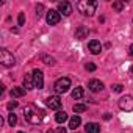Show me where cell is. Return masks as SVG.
Here are the masks:
<instances>
[{
  "instance_id": "obj_1",
  "label": "cell",
  "mask_w": 133,
  "mask_h": 133,
  "mask_svg": "<svg viewBox=\"0 0 133 133\" xmlns=\"http://www.w3.org/2000/svg\"><path fill=\"white\" fill-rule=\"evenodd\" d=\"M44 116H45L44 110H41V108H38V107H35V105H28V107L25 108V111H24L25 121H27L28 124H31V125L41 124V122L44 121Z\"/></svg>"
},
{
  "instance_id": "obj_2",
  "label": "cell",
  "mask_w": 133,
  "mask_h": 133,
  "mask_svg": "<svg viewBox=\"0 0 133 133\" xmlns=\"http://www.w3.org/2000/svg\"><path fill=\"white\" fill-rule=\"evenodd\" d=\"M96 8H97V2H92V0H80L77 3V10L83 16H92L96 13Z\"/></svg>"
},
{
  "instance_id": "obj_3",
  "label": "cell",
  "mask_w": 133,
  "mask_h": 133,
  "mask_svg": "<svg viewBox=\"0 0 133 133\" xmlns=\"http://www.w3.org/2000/svg\"><path fill=\"white\" fill-rule=\"evenodd\" d=\"M0 63H2L5 68H11V66L16 64V58L13 56V53L6 49H2L0 50Z\"/></svg>"
},
{
  "instance_id": "obj_4",
  "label": "cell",
  "mask_w": 133,
  "mask_h": 133,
  "mask_svg": "<svg viewBox=\"0 0 133 133\" xmlns=\"http://www.w3.org/2000/svg\"><path fill=\"white\" fill-rule=\"evenodd\" d=\"M69 88H71V78H68V77L58 78V80L55 82V86H53V89H55L56 94H63V92L68 91Z\"/></svg>"
},
{
  "instance_id": "obj_5",
  "label": "cell",
  "mask_w": 133,
  "mask_h": 133,
  "mask_svg": "<svg viewBox=\"0 0 133 133\" xmlns=\"http://www.w3.org/2000/svg\"><path fill=\"white\" fill-rule=\"evenodd\" d=\"M119 108L122 111H133V97L131 96H124L119 99Z\"/></svg>"
},
{
  "instance_id": "obj_6",
  "label": "cell",
  "mask_w": 133,
  "mask_h": 133,
  "mask_svg": "<svg viewBox=\"0 0 133 133\" xmlns=\"http://www.w3.org/2000/svg\"><path fill=\"white\" fill-rule=\"evenodd\" d=\"M45 21H47L49 25H56L61 21V14L56 10H49L47 14H45Z\"/></svg>"
},
{
  "instance_id": "obj_7",
  "label": "cell",
  "mask_w": 133,
  "mask_h": 133,
  "mask_svg": "<svg viewBox=\"0 0 133 133\" xmlns=\"http://www.w3.org/2000/svg\"><path fill=\"white\" fill-rule=\"evenodd\" d=\"M31 74H33V80H35V88L42 89L44 88V74H42V71L41 69H35Z\"/></svg>"
},
{
  "instance_id": "obj_8",
  "label": "cell",
  "mask_w": 133,
  "mask_h": 133,
  "mask_svg": "<svg viewBox=\"0 0 133 133\" xmlns=\"http://www.w3.org/2000/svg\"><path fill=\"white\" fill-rule=\"evenodd\" d=\"M45 105H47L50 110H59V107H61V99H59L58 96H50V97H47Z\"/></svg>"
},
{
  "instance_id": "obj_9",
  "label": "cell",
  "mask_w": 133,
  "mask_h": 133,
  "mask_svg": "<svg viewBox=\"0 0 133 133\" xmlns=\"http://www.w3.org/2000/svg\"><path fill=\"white\" fill-rule=\"evenodd\" d=\"M58 13L63 16H69L72 13V5L69 2H59L58 3Z\"/></svg>"
},
{
  "instance_id": "obj_10",
  "label": "cell",
  "mask_w": 133,
  "mask_h": 133,
  "mask_svg": "<svg viewBox=\"0 0 133 133\" xmlns=\"http://www.w3.org/2000/svg\"><path fill=\"white\" fill-rule=\"evenodd\" d=\"M88 50H89L92 55H99V53L102 52V44H100L99 41L92 39V41H89V42H88Z\"/></svg>"
},
{
  "instance_id": "obj_11",
  "label": "cell",
  "mask_w": 133,
  "mask_h": 133,
  "mask_svg": "<svg viewBox=\"0 0 133 133\" xmlns=\"http://www.w3.org/2000/svg\"><path fill=\"white\" fill-rule=\"evenodd\" d=\"M88 88H89V91H92V92H100L102 89H103V83L100 82V80H89V83H88Z\"/></svg>"
},
{
  "instance_id": "obj_12",
  "label": "cell",
  "mask_w": 133,
  "mask_h": 133,
  "mask_svg": "<svg viewBox=\"0 0 133 133\" xmlns=\"http://www.w3.org/2000/svg\"><path fill=\"white\" fill-rule=\"evenodd\" d=\"M88 35H89V28H86V27H83V25H80V27L75 30V39H78V41L88 38Z\"/></svg>"
},
{
  "instance_id": "obj_13",
  "label": "cell",
  "mask_w": 133,
  "mask_h": 133,
  "mask_svg": "<svg viewBox=\"0 0 133 133\" xmlns=\"http://www.w3.org/2000/svg\"><path fill=\"white\" fill-rule=\"evenodd\" d=\"M85 131L86 133H100V125L96 122H88L85 125Z\"/></svg>"
},
{
  "instance_id": "obj_14",
  "label": "cell",
  "mask_w": 133,
  "mask_h": 133,
  "mask_svg": "<svg viewBox=\"0 0 133 133\" xmlns=\"http://www.w3.org/2000/svg\"><path fill=\"white\" fill-rule=\"evenodd\" d=\"M24 88H25V89H31V88H35L33 74H25V78H24Z\"/></svg>"
},
{
  "instance_id": "obj_15",
  "label": "cell",
  "mask_w": 133,
  "mask_h": 133,
  "mask_svg": "<svg viewBox=\"0 0 133 133\" xmlns=\"http://www.w3.org/2000/svg\"><path fill=\"white\" fill-rule=\"evenodd\" d=\"M80 124H82L80 116H74V117H71V119H69V128H71V130L78 128V127H80Z\"/></svg>"
},
{
  "instance_id": "obj_16",
  "label": "cell",
  "mask_w": 133,
  "mask_h": 133,
  "mask_svg": "<svg viewBox=\"0 0 133 133\" xmlns=\"http://www.w3.org/2000/svg\"><path fill=\"white\" fill-rule=\"evenodd\" d=\"M69 119V116H68V113H66V111H58L56 113V116H55V121L58 122V124H63V122H66V121H68Z\"/></svg>"
},
{
  "instance_id": "obj_17",
  "label": "cell",
  "mask_w": 133,
  "mask_h": 133,
  "mask_svg": "<svg viewBox=\"0 0 133 133\" xmlns=\"http://www.w3.org/2000/svg\"><path fill=\"white\" fill-rule=\"evenodd\" d=\"M83 96H85V91H83V88H82V86H78V88H75V89L72 91V97H74L75 100L82 99Z\"/></svg>"
},
{
  "instance_id": "obj_18",
  "label": "cell",
  "mask_w": 133,
  "mask_h": 133,
  "mask_svg": "<svg viewBox=\"0 0 133 133\" xmlns=\"http://www.w3.org/2000/svg\"><path fill=\"white\" fill-rule=\"evenodd\" d=\"M11 96L13 97H22V96H25V88H13L11 89Z\"/></svg>"
},
{
  "instance_id": "obj_19",
  "label": "cell",
  "mask_w": 133,
  "mask_h": 133,
  "mask_svg": "<svg viewBox=\"0 0 133 133\" xmlns=\"http://www.w3.org/2000/svg\"><path fill=\"white\" fill-rule=\"evenodd\" d=\"M72 110H74V113H85V111L88 110V107H86L85 103H75V105L72 107Z\"/></svg>"
},
{
  "instance_id": "obj_20",
  "label": "cell",
  "mask_w": 133,
  "mask_h": 133,
  "mask_svg": "<svg viewBox=\"0 0 133 133\" xmlns=\"http://www.w3.org/2000/svg\"><path fill=\"white\" fill-rule=\"evenodd\" d=\"M8 124H10L11 127H14V125L17 124V116H16L14 113H10V116H8Z\"/></svg>"
},
{
  "instance_id": "obj_21",
  "label": "cell",
  "mask_w": 133,
  "mask_h": 133,
  "mask_svg": "<svg viewBox=\"0 0 133 133\" xmlns=\"http://www.w3.org/2000/svg\"><path fill=\"white\" fill-rule=\"evenodd\" d=\"M42 61H44L45 64H49V66H53V64H55V59H53L52 56H47V55H42Z\"/></svg>"
},
{
  "instance_id": "obj_22",
  "label": "cell",
  "mask_w": 133,
  "mask_h": 133,
  "mask_svg": "<svg viewBox=\"0 0 133 133\" xmlns=\"http://www.w3.org/2000/svg\"><path fill=\"white\" fill-rule=\"evenodd\" d=\"M124 6H125V3H124V2H114V3H113V8H114L116 11H122V10H124Z\"/></svg>"
},
{
  "instance_id": "obj_23",
  "label": "cell",
  "mask_w": 133,
  "mask_h": 133,
  "mask_svg": "<svg viewBox=\"0 0 133 133\" xmlns=\"http://www.w3.org/2000/svg\"><path fill=\"white\" fill-rule=\"evenodd\" d=\"M85 69L89 71V72H94V71L97 69V66H96L94 63H86V64H85Z\"/></svg>"
},
{
  "instance_id": "obj_24",
  "label": "cell",
  "mask_w": 133,
  "mask_h": 133,
  "mask_svg": "<svg viewBox=\"0 0 133 133\" xmlns=\"http://www.w3.org/2000/svg\"><path fill=\"white\" fill-rule=\"evenodd\" d=\"M42 14H44V5H41V3H39V5L36 6V16H38V17H41Z\"/></svg>"
},
{
  "instance_id": "obj_25",
  "label": "cell",
  "mask_w": 133,
  "mask_h": 133,
  "mask_svg": "<svg viewBox=\"0 0 133 133\" xmlns=\"http://www.w3.org/2000/svg\"><path fill=\"white\" fill-rule=\"evenodd\" d=\"M17 24H19V25H24V24H25V16H24V13L19 14V17H17Z\"/></svg>"
},
{
  "instance_id": "obj_26",
  "label": "cell",
  "mask_w": 133,
  "mask_h": 133,
  "mask_svg": "<svg viewBox=\"0 0 133 133\" xmlns=\"http://www.w3.org/2000/svg\"><path fill=\"white\" fill-rule=\"evenodd\" d=\"M122 88H124L122 85H111V89H113L114 92H121V91H122Z\"/></svg>"
},
{
  "instance_id": "obj_27",
  "label": "cell",
  "mask_w": 133,
  "mask_h": 133,
  "mask_svg": "<svg viewBox=\"0 0 133 133\" xmlns=\"http://www.w3.org/2000/svg\"><path fill=\"white\" fill-rule=\"evenodd\" d=\"M47 133H66V128H63V127H58L56 130H49Z\"/></svg>"
},
{
  "instance_id": "obj_28",
  "label": "cell",
  "mask_w": 133,
  "mask_h": 133,
  "mask_svg": "<svg viewBox=\"0 0 133 133\" xmlns=\"http://www.w3.org/2000/svg\"><path fill=\"white\" fill-rule=\"evenodd\" d=\"M6 107H8V110H14V108L17 107V102H16V100H13V102H10Z\"/></svg>"
},
{
  "instance_id": "obj_29",
  "label": "cell",
  "mask_w": 133,
  "mask_h": 133,
  "mask_svg": "<svg viewBox=\"0 0 133 133\" xmlns=\"http://www.w3.org/2000/svg\"><path fill=\"white\" fill-rule=\"evenodd\" d=\"M128 53H130V56H133V44L130 45V49H128Z\"/></svg>"
},
{
  "instance_id": "obj_30",
  "label": "cell",
  "mask_w": 133,
  "mask_h": 133,
  "mask_svg": "<svg viewBox=\"0 0 133 133\" xmlns=\"http://www.w3.org/2000/svg\"><path fill=\"white\" fill-rule=\"evenodd\" d=\"M130 72H131V75H133V66H131V69H130Z\"/></svg>"
},
{
  "instance_id": "obj_31",
  "label": "cell",
  "mask_w": 133,
  "mask_h": 133,
  "mask_svg": "<svg viewBox=\"0 0 133 133\" xmlns=\"http://www.w3.org/2000/svg\"><path fill=\"white\" fill-rule=\"evenodd\" d=\"M19 133H24V131H19Z\"/></svg>"
}]
</instances>
